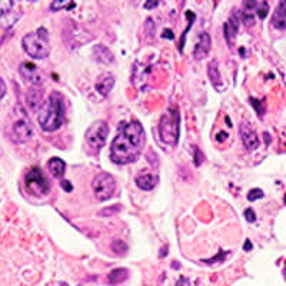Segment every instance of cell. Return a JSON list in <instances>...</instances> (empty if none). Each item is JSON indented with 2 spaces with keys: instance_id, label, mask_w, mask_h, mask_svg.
<instances>
[{
  "instance_id": "31",
  "label": "cell",
  "mask_w": 286,
  "mask_h": 286,
  "mask_svg": "<svg viewBox=\"0 0 286 286\" xmlns=\"http://www.w3.org/2000/svg\"><path fill=\"white\" fill-rule=\"evenodd\" d=\"M157 6V1H148V3H145V9H151V7H156Z\"/></svg>"
},
{
  "instance_id": "13",
  "label": "cell",
  "mask_w": 286,
  "mask_h": 286,
  "mask_svg": "<svg viewBox=\"0 0 286 286\" xmlns=\"http://www.w3.org/2000/svg\"><path fill=\"white\" fill-rule=\"evenodd\" d=\"M238 30H239V15L235 12L229 16L228 22L223 24V33H225V39L229 43V46L233 44V40L236 38Z\"/></svg>"
},
{
  "instance_id": "22",
  "label": "cell",
  "mask_w": 286,
  "mask_h": 286,
  "mask_svg": "<svg viewBox=\"0 0 286 286\" xmlns=\"http://www.w3.org/2000/svg\"><path fill=\"white\" fill-rule=\"evenodd\" d=\"M120 205H113V206H110V208H105V209L99 210V216H112V215H116V213H119L120 212Z\"/></svg>"
},
{
  "instance_id": "6",
  "label": "cell",
  "mask_w": 286,
  "mask_h": 286,
  "mask_svg": "<svg viewBox=\"0 0 286 286\" xmlns=\"http://www.w3.org/2000/svg\"><path fill=\"white\" fill-rule=\"evenodd\" d=\"M24 183L27 191L32 192L35 196H46L50 191V185L47 179L44 177L43 172L39 168H32L24 176Z\"/></svg>"
},
{
  "instance_id": "10",
  "label": "cell",
  "mask_w": 286,
  "mask_h": 286,
  "mask_svg": "<svg viewBox=\"0 0 286 286\" xmlns=\"http://www.w3.org/2000/svg\"><path fill=\"white\" fill-rule=\"evenodd\" d=\"M239 133L242 137V142H243V146L248 149V151H255L259 148L261 145V140H259V136L255 132V129L248 125V123H242L241 128H239Z\"/></svg>"
},
{
  "instance_id": "7",
  "label": "cell",
  "mask_w": 286,
  "mask_h": 286,
  "mask_svg": "<svg viewBox=\"0 0 286 286\" xmlns=\"http://www.w3.org/2000/svg\"><path fill=\"white\" fill-rule=\"evenodd\" d=\"M109 136V126L105 120H96L93 122L89 129L86 131V142L88 145L95 149V151H99L103 148V145L106 143V139Z\"/></svg>"
},
{
  "instance_id": "4",
  "label": "cell",
  "mask_w": 286,
  "mask_h": 286,
  "mask_svg": "<svg viewBox=\"0 0 286 286\" xmlns=\"http://www.w3.org/2000/svg\"><path fill=\"white\" fill-rule=\"evenodd\" d=\"M179 123H180L179 110L175 106H171L168 112L160 117V122H159V136L165 145H169L172 148L177 145Z\"/></svg>"
},
{
  "instance_id": "30",
  "label": "cell",
  "mask_w": 286,
  "mask_h": 286,
  "mask_svg": "<svg viewBox=\"0 0 286 286\" xmlns=\"http://www.w3.org/2000/svg\"><path fill=\"white\" fill-rule=\"evenodd\" d=\"M222 255H223V252L220 250V253H219V255H218L216 258H213V259H209V261H205V262H206V264H215L216 261H219V259L222 258Z\"/></svg>"
},
{
  "instance_id": "9",
  "label": "cell",
  "mask_w": 286,
  "mask_h": 286,
  "mask_svg": "<svg viewBox=\"0 0 286 286\" xmlns=\"http://www.w3.org/2000/svg\"><path fill=\"white\" fill-rule=\"evenodd\" d=\"M19 73L22 75L23 79H26L27 82H30L35 88L42 86L43 85V77L39 72L38 66L35 63L30 62H23L19 67Z\"/></svg>"
},
{
  "instance_id": "19",
  "label": "cell",
  "mask_w": 286,
  "mask_h": 286,
  "mask_svg": "<svg viewBox=\"0 0 286 286\" xmlns=\"http://www.w3.org/2000/svg\"><path fill=\"white\" fill-rule=\"evenodd\" d=\"M47 169L52 173L53 177L56 179H62L63 175H65V169H66V163L59 159V157H52L49 162H47Z\"/></svg>"
},
{
  "instance_id": "17",
  "label": "cell",
  "mask_w": 286,
  "mask_h": 286,
  "mask_svg": "<svg viewBox=\"0 0 286 286\" xmlns=\"http://www.w3.org/2000/svg\"><path fill=\"white\" fill-rule=\"evenodd\" d=\"M256 4H258V1H245L243 3L242 20H243V24L248 27H252L256 22Z\"/></svg>"
},
{
  "instance_id": "24",
  "label": "cell",
  "mask_w": 286,
  "mask_h": 286,
  "mask_svg": "<svg viewBox=\"0 0 286 286\" xmlns=\"http://www.w3.org/2000/svg\"><path fill=\"white\" fill-rule=\"evenodd\" d=\"M265 196V193L262 189H252V191L248 193V200L250 202H255V200H258V199H262Z\"/></svg>"
},
{
  "instance_id": "18",
  "label": "cell",
  "mask_w": 286,
  "mask_h": 286,
  "mask_svg": "<svg viewBox=\"0 0 286 286\" xmlns=\"http://www.w3.org/2000/svg\"><path fill=\"white\" fill-rule=\"evenodd\" d=\"M93 55L96 56V60L100 62V63H105V65H109L114 60L113 53L105 46V44H97L93 47Z\"/></svg>"
},
{
  "instance_id": "5",
  "label": "cell",
  "mask_w": 286,
  "mask_h": 286,
  "mask_svg": "<svg viewBox=\"0 0 286 286\" xmlns=\"http://www.w3.org/2000/svg\"><path fill=\"white\" fill-rule=\"evenodd\" d=\"M92 189L99 200H102V202L109 200L116 191V180L112 175H109L106 172H100L96 175L93 182H92Z\"/></svg>"
},
{
  "instance_id": "15",
  "label": "cell",
  "mask_w": 286,
  "mask_h": 286,
  "mask_svg": "<svg viewBox=\"0 0 286 286\" xmlns=\"http://www.w3.org/2000/svg\"><path fill=\"white\" fill-rule=\"evenodd\" d=\"M114 86V76L110 73H103L97 77V82H96V90L103 96H109V93L112 92Z\"/></svg>"
},
{
  "instance_id": "23",
  "label": "cell",
  "mask_w": 286,
  "mask_h": 286,
  "mask_svg": "<svg viewBox=\"0 0 286 286\" xmlns=\"http://www.w3.org/2000/svg\"><path fill=\"white\" fill-rule=\"evenodd\" d=\"M13 1L12 0H0V18L4 16L6 13L10 12V9L13 7Z\"/></svg>"
},
{
  "instance_id": "1",
  "label": "cell",
  "mask_w": 286,
  "mask_h": 286,
  "mask_svg": "<svg viewBox=\"0 0 286 286\" xmlns=\"http://www.w3.org/2000/svg\"><path fill=\"white\" fill-rule=\"evenodd\" d=\"M145 145V131L137 120L123 125L120 132L112 140L110 160L116 165L133 163L140 156Z\"/></svg>"
},
{
  "instance_id": "11",
  "label": "cell",
  "mask_w": 286,
  "mask_h": 286,
  "mask_svg": "<svg viewBox=\"0 0 286 286\" xmlns=\"http://www.w3.org/2000/svg\"><path fill=\"white\" fill-rule=\"evenodd\" d=\"M157 182H159L157 175H154L153 172L149 171H142L140 173H137L136 177H134L136 186L142 191H152L157 185Z\"/></svg>"
},
{
  "instance_id": "20",
  "label": "cell",
  "mask_w": 286,
  "mask_h": 286,
  "mask_svg": "<svg viewBox=\"0 0 286 286\" xmlns=\"http://www.w3.org/2000/svg\"><path fill=\"white\" fill-rule=\"evenodd\" d=\"M128 276H129V272H128V269H123V267H117V269H113L110 273H109V276H108V281H109V284L110 285H119V284H122V282H125L126 279H128Z\"/></svg>"
},
{
  "instance_id": "26",
  "label": "cell",
  "mask_w": 286,
  "mask_h": 286,
  "mask_svg": "<svg viewBox=\"0 0 286 286\" xmlns=\"http://www.w3.org/2000/svg\"><path fill=\"white\" fill-rule=\"evenodd\" d=\"M245 216H246V220L250 222V223H253L255 220H256V215H255V212L248 208V209L245 210Z\"/></svg>"
},
{
  "instance_id": "2",
  "label": "cell",
  "mask_w": 286,
  "mask_h": 286,
  "mask_svg": "<svg viewBox=\"0 0 286 286\" xmlns=\"http://www.w3.org/2000/svg\"><path fill=\"white\" fill-rule=\"evenodd\" d=\"M40 128L44 132H55L65 122V99L59 92H52L42 105L38 116Z\"/></svg>"
},
{
  "instance_id": "29",
  "label": "cell",
  "mask_w": 286,
  "mask_h": 286,
  "mask_svg": "<svg viewBox=\"0 0 286 286\" xmlns=\"http://www.w3.org/2000/svg\"><path fill=\"white\" fill-rule=\"evenodd\" d=\"M60 186H62V188H65L67 192H70L72 189H73V188H72V185H70V182H67V180H62Z\"/></svg>"
},
{
  "instance_id": "8",
  "label": "cell",
  "mask_w": 286,
  "mask_h": 286,
  "mask_svg": "<svg viewBox=\"0 0 286 286\" xmlns=\"http://www.w3.org/2000/svg\"><path fill=\"white\" fill-rule=\"evenodd\" d=\"M12 134H13L15 140L19 142V143L26 142V140L30 137V134H32V125H30V122L27 120L24 112H23L19 119L13 123V126H12Z\"/></svg>"
},
{
  "instance_id": "12",
  "label": "cell",
  "mask_w": 286,
  "mask_h": 286,
  "mask_svg": "<svg viewBox=\"0 0 286 286\" xmlns=\"http://www.w3.org/2000/svg\"><path fill=\"white\" fill-rule=\"evenodd\" d=\"M210 47H212V39H210L209 33H202L199 36V40L195 46V50H193V56L196 60H202L209 55Z\"/></svg>"
},
{
  "instance_id": "3",
  "label": "cell",
  "mask_w": 286,
  "mask_h": 286,
  "mask_svg": "<svg viewBox=\"0 0 286 286\" xmlns=\"http://www.w3.org/2000/svg\"><path fill=\"white\" fill-rule=\"evenodd\" d=\"M23 50L33 59H44L50 53L49 35L44 27H40L36 32L27 33L22 39Z\"/></svg>"
},
{
  "instance_id": "32",
  "label": "cell",
  "mask_w": 286,
  "mask_h": 286,
  "mask_svg": "<svg viewBox=\"0 0 286 286\" xmlns=\"http://www.w3.org/2000/svg\"><path fill=\"white\" fill-rule=\"evenodd\" d=\"M243 248H245V250H246V249H250L252 248V245H250V242H246V243H245V246H243Z\"/></svg>"
},
{
  "instance_id": "25",
  "label": "cell",
  "mask_w": 286,
  "mask_h": 286,
  "mask_svg": "<svg viewBox=\"0 0 286 286\" xmlns=\"http://www.w3.org/2000/svg\"><path fill=\"white\" fill-rule=\"evenodd\" d=\"M70 6H75V4H73V3H67V1H53V3L50 4V9H52L53 12H57V10H60V9L70 7Z\"/></svg>"
},
{
  "instance_id": "14",
  "label": "cell",
  "mask_w": 286,
  "mask_h": 286,
  "mask_svg": "<svg viewBox=\"0 0 286 286\" xmlns=\"http://www.w3.org/2000/svg\"><path fill=\"white\" fill-rule=\"evenodd\" d=\"M270 23L275 29L278 30H286V0L281 1L273 15H272V19H270Z\"/></svg>"
},
{
  "instance_id": "27",
  "label": "cell",
  "mask_w": 286,
  "mask_h": 286,
  "mask_svg": "<svg viewBox=\"0 0 286 286\" xmlns=\"http://www.w3.org/2000/svg\"><path fill=\"white\" fill-rule=\"evenodd\" d=\"M202 159H203L202 153L199 152V149H198V148H195V165H196V166H199V165L203 162Z\"/></svg>"
},
{
  "instance_id": "28",
  "label": "cell",
  "mask_w": 286,
  "mask_h": 286,
  "mask_svg": "<svg viewBox=\"0 0 286 286\" xmlns=\"http://www.w3.org/2000/svg\"><path fill=\"white\" fill-rule=\"evenodd\" d=\"M4 95H6V83H4V80L0 77V100L4 97Z\"/></svg>"
},
{
  "instance_id": "16",
  "label": "cell",
  "mask_w": 286,
  "mask_h": 286,
  "mask_svg": "<svg viewBox=\"0 0 286 286\" xmlns=\"http://www.w3.org/2000/svg\"><path fill=\"white\" fill-rule=\"evenodd\" d=\"M208 76H209L212 86L218 92H223L225 85H223V79L220 76V72H219V67H218V62L216 60H212L209 63V66H208Z\"/></svg>"
},
{
  "instance_id": "21",
  "label": "cell",
  "mask_w": 286,
  "mask_h": 286,
  "mask_svg": "<svg viewBox=\"0 0 286 286\" xmlns=\"http://www.w3.org/2000/svg\"><path fill=\"white\" fill-rule=\"evenodd\" d=\"M110 248H112V250H113L116 255H120V253L123 255V253L128 252V245L123 241H120V239H114Z\"/></svg>"
}]
</instances>
